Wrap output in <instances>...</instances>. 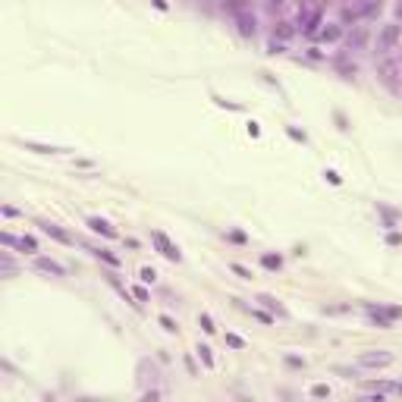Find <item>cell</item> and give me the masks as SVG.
I'll return each instance as SVG.
<instances>
[{"label": "cell", "instance_id": "1", "mask_svg": "<svg viewBox=\"0 0 402 402\" xmlns=\"http://www.w3.org/2000/svg\"><path fill=\"white\" fill-rule=\"evenodd\" d=\"M151 242L157 245V252L164 255L167 261H176V264H179V258H183V255H179V249L167 239V233H160V229H151Z\"/></svg>", "mask_w": 402, "mask_h": 402}, {"label": "cell", "instance_id": "2", "mask_svg": "<svg viewBox=\"0 0 402 402\" xmlns=\"http://www.w3.org/2000/svg\"><path fill=\"white\" fill-rule=\"evenodd\" d=\"M355 362H358V367H390L393 352H362Z\"/></svg>", "mask_w": 402, "mask_h": 402}, {"label": "cell", "instance_id": "3", "mask_svg": "<svg viewBox=\"0 0 402 402\" xmlns=\"http://www.w3.org/2000/svg\"><path fill=\"white\" fill-rule=\"evenodd\" d=\"M365 311H367V318H371V324H377L380 330H390L393 327V318L387 311H383L380 305H371V302H365Z\"/></svg>", "mask_w": 402, "mask_h": 402}, {"label": "cell", "instance_id": "4", "mask_svg": "<svg viewBox=\"0 0 402 402\" xmlns=\"http://www.w3.org/2000/svg\"><path fill=\"white\" fill-rule=\"evenodd\" d=\"M399 35H402V29H399V25H387V29L380 32V38H377V50H380V54L393 50V44L399 41Z\"/></svg>", "mask_w": 402, "mask_h": 402}, {"label": "cell", "instance_id": "5", "mask_svg": "<svg viewBox=\"0 0 402 402\" xmlns=\"http://www.w3.org/2000/svg\"><path fill=\"white\" fill-rule=\"evenodd\" d=\"M38 226H41V233H44V236H50V239H57L60 245H73V236L66 233V229H60L57 223H50V220H41Z\"/></svg>", "mask_w": 402, "mask_h": 402}, {"label": "cell", "instance_id": "6", "mask_svg": "<svg viewBox=\"0 0 402 402\" xmlns=\"http://www.w3.org/2000/svg\"><path fill=\"white\" fill-rule=\"evenodd\" d=\"M35 267L44 270V273H54V277H66V267L57 264V261H50V258H35Z\"/></svg>", "mask_w": 402, "mask_h": 402}, {"label": "cell", "instance_id": "7", "mask_svg": "<svg viewBox=\"0 0 402 402\" xmlns=\"http://www.w3.org/2000/svg\"><path fill=\"white\" fill-rule=\"evenodd\" d=\"M88 226L95 229V233H101V236H107V239H113L116 236V229L107 223V220H101V217H88Z\"/></svg>", "mask_w": 402, "mask_h": 402}, {"label": "cell", "instance_id": "8", "mask_svg": "<svg viewBox=\"0 0 402 402\" xmlns=\"http://www.w3.org/2000/svg\"><path fill=\"white\" fill-rule=\"evenodd\" d=\"M236 19H239V32H242V35H245V38H249V35H255V19H252V16H249V13H242V10H236Z\"/></svg>", "mask_w": 402, "mask_h": 402}, {"label": "cell", "instance_id": "9", "mask_svg": "<svg viewBox=\"0 0 402 402\" xmlns=\"http://www.w3.org/2000/svg\"><path fill=\"white\" fill-rule=\"evenodd\" d=\"M321 19H324V10H311V16H308L305 19V35H314V32H318V25H321Z\"/></svg>", "mask_w": 402, "mask_h": 402}, {"label": "cell", "instance_id": "10", "mask_svg": "<svg viewBox=\"0 0 402 402\" xmlns=\"http://www.w3.org/2000/svg\"><path fill=\"white\" fill-rule=\"evenodd\" d=\"M29 151H38V154H57V151H63V148H57V145H41V142H22Z\"/></svg>", "mask_w": 402, "mask_h": 402}, {"label": "cell", "instance_id": "11", "mask_svg": "<svg viewBox=\"0 0 402 402\" xmlns=\"http://www.w3.org/2000/svg\"><path fill=\"white\" fill-rule=\"evenodd\" d=\"M292 35H295V29H292L289 22H280L277 29H273V38H280V41H289Z\"/></svg>", "mask_w": 402, "mask_h": 402}, {"label": "cell", "instance_id": "12", "mask_svg": "<svg viewBox=\"0 0 402 402\" xmlns=\"http://www.w3.org/2000/svg\"><path fill=\"white\" fill-rule=\"evenodd\" d=\"M367 41V29H355V35H349V47H365Z\"/></svg>", "mask_w": 402, "mask_h": 402}, {"label": "cell", "instance_id": "13", "mask_svg": "<svg viewBox=\"0 0 402 402\" xmlns=\"http://www.w3.org/2000/svg\"><path fill=\"white\" fill-rule=\"evenodd\" d=\"M95 255H98V258H101V261H107V264H110V267H119V264H123V261H119V258H116V255H113V252H107V249H95Z\"/></svg>", "mask_w": 402, "mask_h": 402}, {"label": "cell", "instance_id": "14", "mask_svg": "<svg viewBox=\"0 0 402 402\" xmlns=\"http://www.w3.org/2000/svg\"><path fill=\"white\" fill-rule=\"evenodd\" d=\"M339 35H343V29H339V25H327V29L321 32V41H339Z\"/></svg>", "mask_w": 402, "mask_h": 402}, {"label": "cell", "instance_id": "15", "mask_svg": "<svg viewBox=\"0 0 402 402\" xmlns=\"http://www.w3.org/2000/svg\"><path fill=\"white\" fill-rule=\"evenodd\" d=\"M261 264H264V267H267V270H280V267H283V261H280V255H264V258H261Z\"/></svg>", "mask_w": 402, "mask_h": 402}, {"label": "cell", "instance_id": "16", "mask_svg": "<svg viewBox=\"0 0 402 402\" xmlns=\"http://www.w3.org/2000/svg\"><path fill=\"white\" fill-rule=\"evenodd\" d=\"M258 302H261V305H267V308H270V311H277V314H286V311H283V308H280V305H277V298H273V295H258Z\"/></svg>", "mask_w": 402, "mask_h": 402}, {"label": "cell", "instance_id": "17", "mask_svg": "<svg viewBox=\"0 0 402 402\" xmlns=\"http://www.w3.org/2000/svg\"><path fill=\"white\" fill-rule=\"evenodd\" d=\"M19 249L32 255V252H38V242H35V239H32V236H22V239H19Z\"/></svg>", "mask_w": 402, "mask_h": 402}, {"label": "cell", "instance_id": "18", "mask_svg": "<svg viewBox=\"0 0 402 402\" xmlns=\"http://www.w3.org/2000/svg\"><path fill=\"white\" fill-rule=\"evenodd\" d=\"M198 324H201V330H204V333H214V330H217V327H214V318H211L208 311H204L201 318H198Z\"/></svg>", "mask_w": 402, "mask_h": 402}, {"label": "cell", "instance_id": "19", "mask_svg": "<svg viewBox=\"0 0 402 402\" xmlns=\"http://www.w3.org/2000/svg\"><path fill=\"white\" fill-rule=\"evenodd\" d=\"M198 355H201V362L208 365V367H214V355H211V346H198Z\"/></svg>", "mask_w": 402, "mask_h": 402}, {"label": "cell", "instance_id": "20", "mask_svg": "<svg viewBox=\"0 0 402 402\" xmlns=\"http://www.w3.org/2000/svg\"><path fill=\"white\" fill-rule=\"evenodd\" d=\"M311 396H314V399H324V396H330L327 383H314V387H311Z\"/></svg>", "mask_w": 402, "mask_h": 402}, {"label": "cell", "instance_id": "21", "mask_svg": "<svg viewBox=\"0 0 402 402\" xmlns=\"http://www.w3.org/2000/svg\"><path fill=\"white\" fill-rule=\"evenodd\" d=\"M226 346H233V349H245V339H242V336H236V333H226Z\"/></svg>", "mask_w": 402, "mask_h": 402}, {"label": "cell", "instance_id": "22", "mask_svg": "<svg viewBox=\"0 0 402 402\" xmlns=\"http://www.w3.org/2000/svg\"><path fill=\"white\" fill-rule=\"evenodd\" d=\"M157 321H160V327H164L167 333H176V321H173V318H167V314H160Z\"/></svg>", "mask_w": 402, "mask_h": 402}, {"label": "cell", "instance_id": "23", "mask_svg": "<svg viewBox=\"0 0 402 402\" xmlns=\"http://www.w3.org/2000/svg\"><path fill=\"white\" fill-rule=\"evenodd\" d=\"M229 270H233L236 277H242V280H252V270H245L242 264H229Z\"/></svg>", "mask_w": 402, "mask_h": 402}, {"label": "cell", "instance_id": "24", "mask_svg": "<svg viewBox=\"0 0 402 402\" xmlns=\"http://www.w3.org/2000/svg\"><path fill=\"white\" fill-rule=\"evenodd\" d=\"M286 132H289V139H295V142H302V145H305V132H298L295 126H286Z\"/></svg>", "mask_w": 402, "mask_h": 402}, {"label": "cell", "instance_id": "25", "mask_svg": "<svg viewBox=\"0 0 402 402\" xmlns=\"http://www.w3.org/2000/svg\"><path fill=\"white\" fill-rule=\"evenodd\" d=\"M286 365H289V367H305V358H298V355H286Z\"/></svg>", "mask_w": 402, "mask_h": 402}, {"label": "cell", "instance_id": "26", "mask_svg": "<svg viewBox=\"0 0 402 402\" xmlns=\"http://www.w3.org/2000/svg\"><path fill=\"white\" fill-rule=\"evenodd\" d=\"M333 116H336V123H339V129H349V119H346L343 113H339V110H336V113H333Z\"/></svg>", "mask_w": 402, "mask_h": 402}, {"label": "cell", "instance_id": "27", "mask_svg": "<svg viewBox=\"0 0 402 402\" xmlns=\"http://www.w3.org/2000/svg\"><path fill=\"white\" fill-rule=\"evenodd\" d=\"M327 179H330L333 185H339V183H343V179H339V173H336V170H327Z\"/></svg>", "mask_w": 402, "mask_h": 402}, {"label": "cell", "instance_id": "28", "mask_svg": "<svg viewBox=\"0 0 402 402\" xmlns=\"http://www.w3.org/2000/svg\"><path fill=\"white\" fill-rule=\"evenodd\" d=\"M154 277H157V273H154L151 267H145V270H142V280H145V283H151V280H154Z\"/></svg>", "mask_w": 402, "mask_h": 402}, {"label": "cell", "instance_id": "29", "mask_svg": "<svg viewBox=\"0 0 402 402\" xmlns=\"http://www.w3.org/2000/svg\"><path fill=\"white\" fill-rule=\"evenodd\" d=\"M387 242H390V245H402V236H399V233H390Z\"/></svg>", "mask_w": 402, "mask_h": 402}, {"label": "cell", "instance_id": "30", "mask_svg": "<svg viewBox=\"0 0 402 402\" xmlns=\"http://www.w3.org/2000/svg\"><path fill=\"white\" fill-rule=\"evenodd\" d=\"M135 298H139V302H148V292H145L142 286H135Z\"/></svg>", "mask_w": 402, "mask_h": 402}, {"label": "cell", "instance_id": "31", "mask_svg": "<svg viewBox=\"0 0 402 402\" xmlns=\"http://www.w3.org/2000/svg\"><path fill=\"white\" fill-rule=\"evenodd\" d=\"M252 314H255V318H258V321H264V324H270V321H273L270 314H264V311H252Z\"/></svg>", "mask_w": 402, "mask_h": 402}, {"label": "cell", "instance_id": "32", "mask_svg": "<svg viewBox=\"0 0 402 402\" xmlns=\"http://www.w3.org/2000/svg\"><path fill=\"white\" fill-rule=\"evenodd\" d=\"M324 311H327V314H343L346 308H343V305H333V308H324Z\"/></svg>", "mask_w": 402, "mask_h": 402}, {"label": "cell", "instance_id": "33", "mask_svg": "<svg viewBox=\"0 0 402 402\" xmlns=\"http://www.w3.org/2000/svg\"><path fill=\"white\" fill-rule=\"evenodd\" d=\"M3 214H6V217H19V211L10 208V204H3Z\"/></svg>", "mask_w": 402, "mask_h": 402}, {"label": "cell", "instance_id": "34", "mask_svg": "<svg viewBox=\"0 0 402 402\" xmlns=\"http://www.w3.org/2000/svg\"><path fill=\"white\" fill-rule=\"evenodd\" d=\"M249 135H255V139H258V135H261V129H258V123H249Z\"/></svg>", "mask_w": 402, "mask_h": 402}]
</instances>
